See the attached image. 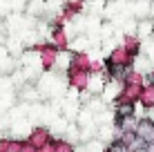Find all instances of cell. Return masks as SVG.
<instances>
[{
    "label": "cell",
    "instance_id": "obj_1",
    "mask_svg": "<svg viewBox=\"0 0 154 152\" xmlns=\"http://www.w3.org/2000/svg\"><path fill=\"white\" fill-rule=\"evenodd\" d=\"M134 60H136V56H132L130 51L125 49L123 45H114L112 49H109V54H107V58H105L103 63L105 65H125V67H134Z\"/></svg>",
    "mask_w": 154,
    "mask_h": 152
},
{
    "label": "cell",
    "instance_id": "obj_9",
    "mask_svg": "<svg viewBox=\"0 0 154 152\" xmlns=\"http://www.w3.org/2000/svg\"><path fill=\"white\" fill-rule=\"evenodd\" d=\"M150 38H152V43H154V31H152V36H150Z\"/></svg>",
    "mask_w": 154,
    "mask_h": 152
},
{
    "label": "cell",
    "instance_id": "obj_2",
    "mask_svg": "<svg viewBox=\"0 0 154 152\" xmlns=\"http://www.w3.org/2000/svg\"><path fill=\"white\" fill-rule=\"evenodd\" d=\"M87 81H89V72L74 70V67H69V70L65 72L67 87H72V90H76V92H85L87 90Z\"/></svg>",
    "mask_w": 154,
    "mask_h": 152
},
{
    "label": "cell",
    "instance_id": "obj_3",
    "mask_svg": "<svg viewBox=\"0 0 154 152\" xmlns=\"http://www.w3.org/2000/svg\"><path fill=\"white\" fill-rule=\"evenodd\" d=\"M69 67L89 72L92 70V58L87 56V51H69Z\"/></svg>",
    "mask_w": 154,
    "mask_h": 152
},
{
    "label": "cell",
    "instance_id": "obj_8",
    "mask_svg": "<svg viewBox=\"0 0 154 152\" xmlns=\"http://www.w3.org/2000/svg\"><path fill=\"white\" fill-rule=\"evenodd\" d=\"M105 152H130V150H127V145L121 143V141H112V143L105 148Z\"/></svg>",
    "mask_w": 154,
    "mask_h": 152
},
{
    "label": "cell",
    "instance_id": "obj_4",
    "mask_svg": "<svg viewBox=\"0 0 154 152\" xmlns=\"http://www.w3.org/2000/svg\"><path fill=\"white\" fill-rule=\"evenodd\" d=\"M119 43L123 45V47H125L127 51H130L132 56H139L141 51H143V43H141V38H139L136 34H123Z\"/></svg>",
    "mask_w": 154,
    "mask_h": 152
},
{
    "label": "cell",
    "instance_id": "obj_5",
    "mask_svg": "<svg viewBox=\"0 0 154 152\" xmlns=\"http://www.w3.org/2000/svg\"><path fill=\"white\" fill-rule=\"evenodd\" d=\"M136 137L143 139L145 143H154V121H150V119H139Z\"/></svg>",
    "mask_w": 154,
    "mask_h": 152
},
{
    "label": "cell",
    "instance_id": "obj_7",
    "mask_svg": "<svg viewBox=\"0 0 154 152\" xmlns=\"http://www.w3.org/2000/svg\"><path fill=\"white\" fill-rule=\"evenodd\" d=\"M85 152H105V143L100 139H89L85 143Z\"/></svg>",
    "mask_w": 154,
    "mask_h": 152
},
{
    "label": "cell",
    "instance_id": "obj_6",
    "mask_svg": "<svg viewBox=\"0 0 154 152\" xmlns=\"http://www.w3.org/2000/svg\"><path fill=\"white\" fill-rule=\"evenodd\" d=\"M139 103H141L145 110L154 107V83H145V85H143L141 96H139Z\"/></svg>",
    "mask_w": 154,
    "mask_h": 152
}]
</instances>
